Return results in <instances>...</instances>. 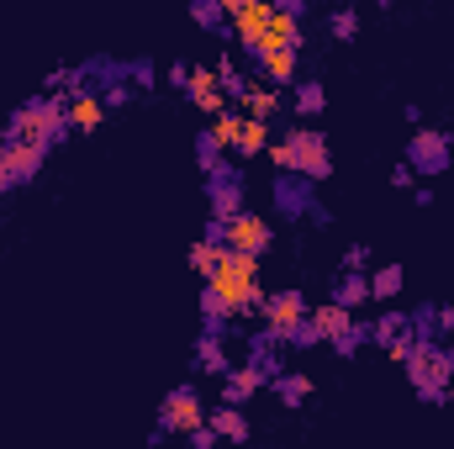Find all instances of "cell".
Listing matches in <instances>:
<instances>
[{
    "instance_id": "cell-9",
    "label": "cell",
    "mask_w": 454,
    "mask_h": 449,
    "mask_svg": "<svg viewBox=\"0 0 454 449\" xmlns=\"http://www.w3.org/2000/svg\"><path fill=\"white\" fill-rule=\"evenodd\" d=\"M223 243L232 248V254H254V259H264V254H270V243H275V227H270L264 212H248V207H243V212L227 223Z\"/></svg>"
},
{
    "instance_id": "cell-8",
    "label": "cell",
    "mask_w": 454,
    "mask_h": 449,
    "mask_svg": "<svg viewBox=\"0 0 454 449\" xmlns=\"http://www.w3.org/2000/svg\"><path fill=\"white\" fill-rule=\"evenodd\" d=\"M454 159V143L444 127H418L412 132V143H407V159L402 164H412V175H423V180H434V175H444Z\"/></svg>"
},
{
    "instance_id": "cell-23",
    "label": "cell",
    "mask_w": 454,
    "mask_h": 449,
    "mask_svg": "<svg viewBox=\"0 0 454 449\" xmlns=\"http://www.w3.org/2000/svg\"><path fill=\"white\" fill-rule=\"evenodd\" d=\"M207 429L217 434V439H227V445H248V418H243V407H217V413H207Z\"/></svg>"
},
{
    "instance_id": "cell-14",
    "label": "cell",
    "mask_w": 454,
    "mask_h": 449,
    "mask_svg": "<svg viewBox=\"0 0 454 449\" xmlns=\"http://www.w3.org/2000/svg\"><path fill=\"white\" fill-rule=\"evenodd\" d=\"M64 116H69V132H101V127H106V101H101V91H96V85L74 91V96L64 101Z\"/></svg>"
},
{
    "instance_id": "cell-15",
    "label": "cell",
    "mask_w": 454,
    "mask_h": 449,
    "mask_svg": "<svg viewBox=\"0 0 454 449\" xmlns=\"http://www.w3.org/2000/svg\"><path fill=\"white\" fill-rule=\"evenodd\" d=\"M264 48H291V53H301V48H307L301 5H275V16H270V32H264Z\"/></svg>"
},
{
    "instance_id": "cell-12",
    "label": "cell",
    "mask_w": 454,
    "mask_h": 449,
    "mask_svg": "<svg viewBox=\"0 0 454 449\" xmlns=\"http://www.w3.org/2000/svg\"><path fill=\"white\" fill-rule=\"evenodd\" d=\"M412 338H418V323H412L407 312H386V318H375V323H370V343H380V349L391 354V365H402V359H407Z\"/></svg>"
},
{
    "instance_id": "cell-2",
    "label": "cell",
    "mask_w": 454,
    "mask_h": 449,
    "mask_svg": "<svg viewBox=\"0 0 454 449\" xmlns=\"http://www.w3.org/2000/svg\"><path fill=\"white\" fill-rule=\"evenodd\" d=\"M64 138H74L69 116H64V101H48V96L16 106L11 122H5V143H27V148H43V154H53Z\"/></svg>"
},
{
    "instance_id": "cell-41",
    "label": "cell",
    "mask_w": 454,
    "mask_h": 449,
    "mask_svg": "<svg viewBox=\"0 0 454 449\" xmlns=\"http://www.w3.org/2000/svg\"><path fill=\"white\" fill-rule=\"evenodd\" d=\"M454 359V354H450ZM444 402H454V370H450V386H444Z\"/></svg>"
},
{
    "instance_id": "cell-21",
    "label": "cell",
    "mask_w": 454,
    "mask_h": 449,
    "mask_svg": "<svg viewBox=\"0 0 454 449\" xmlns=\"http://www.w3.org/2000/svg\"><path fill=\"white\" fill-rule=\"evenodd\" d=\"M364 280H370V302L391 307V302L402 296V286H407V270H402V264H375Z\"/></svg>"
},
{
    "instance_id": "cell-16",
    "label": "cell",
    "mask_w": 454,
    "mask_h": 449,
    "mask_svg": "<svg viewBox=\"0 0 454 449\" xmlns=\"http://www.w3.org/2000/svg\"><path fill=\"white\" fill-rule=\"evenodd\" d=\"M264 386H270V375H264L254 359H248V365H232L223 375V407H243V402H248L254 391H264Z\"/></svg>"
},
{
    "instance_id": "cell-28",
    "label": "cell",
    "mask_w": 454,
    "mask_h": 449,
    "mask_svg": "<svg viewBox=\"0 0 454 449\" xmlns=\"http://www.w3.org/2000/svg\"><path fill=\"white\" fill-rule=\"evenodd\" d=\"M212 69H217V85H223L227 101H238V96L248 91V80H243V69H238V59H232V53H223V59H217Z\"/></svg>"
},
{
    "instance_id": "cell-1",
    "label": "cell",
    "mask_w": 454,
    "mask_h": 449,
    "mask_svg": "<svg viewBox=\"0 0 454 449\" xmlns=\"http://www.w3.org/2000/svg\"><path fill=\"white\" fill-rule=\"evenodd\" d=\"M259 264H264V259H254V254H232V248H227L223 264H217V275L207 280V286L227 302L232 323H238V318H259V307H264V296H270Z\"/></svg>"
},
{
    "instance_id": "cell-3",
    "label": "cell",
    "mask_w": 454,
    "mask_h": 449,
    "mask_svg": "<svg viewBox=\"0 0 454 449\" xmlns=\"http://www.w3.org/2000/svg\"><path fill=\"white\" fill-rule=\"evenodd\" d=\"M402 370H407L418 402H444V386H450L454 359H450V349H444L439 338L418 334L412 338V349H407V359H402Z\"/></svg>"
},
{
    "instance_id": "cell-11",
    "label": "cell",
    "mask_w": 454,
    "mask_h": 449,
    "mask_svg": "<svg viewBox=\"0 0 454 449\" xmlns=\"http://www.w3.org/2000/svg\"><path fill=\"white\" fill-rule=\"evenodd\" d=\"M307 328H312V338H317V343H343L348 334H359L364 323H359L348 307H339V302H312Z\"/></svg>"
},
{
    "instance_id": "cell-20",
    "label": "cell",
    "mask_w": 454,
    "mask_h": 449,
    "mask_svg": "<svg viewBox=\"0 0 454 449\" xmlns=\"http://www.w3.org/2000/svg\"><path fill=\"white\" fill-rule=\"evenodd\" d=\"M238 138H243V112H223L217 122H207V132H201V143L207 148H217V154H238Z\"/></svg>"
},
{
    "instance_id": "cell-38",
    "label": "cell",
    "mask_w": 454,
    "mask_h": 449,
    "mask_svg": "<svg viewBox=\"0 0 454 449\" xmlns=\"http://www.w3.org/2000/svg\"><path fill=\"white\" fill-rule=\"evenodd\" d=\"M428 318H434L444 334H454V307H428Z\"/></svg>"
},
{
    "instance_id": "cell-43",
    "label": "cell",
    "mask_w": 454,
    "mask_h": 449,
    "mask_svg": "<svg viewBox=\"0 0 454 449\" xmlns=\"http://www.w3.org/2000/svg\"><path fill=\"white\" fill-rule=\"evenodd\" d=\"M450 354H454V349H450Z\"/></svg>"
},
{
    "instance_id": "cell-7",
    "label": "cell",
    "mask_w": 454,
    "mask_h": 449,
    "mask_svg": "<svg viewBox=\"0 0 454 449\" xmlns=\"http://www.w3.org/2000/svg\"><path fill=\"white\" fill-rule=\"evenodd\" d=\"M223 16H227V27H232V43L254 59L264 48V32H270L275 5L270 0H223Z\"/></svg>"
},
{
    "instance_id": "cell-39",
    "label": "cell",
    "mask_w": 454,
    "mask_h": 449,
    "mask_svg": "<svg viewBox=\"0 0 454 449\" xmlns=\"http://www.w3.org/2000/svg\"><path fill=\"white\" fill-rule=\"evenodd\" d=\"M217 445V434H212V429H201V434H191V439H185V449H212Z\"/></svg>"
},
{
    "instance_id": "cell-10",
    "label": "cell",
    "mask_w": 454,
    "mask_h": 449,
    "mask_svg": "<svg viewBox=\"0 0 454 449\" xmlns=\"http://www.w3.org/2000/svg\"><path fill=\"white\" fill-rule=\"evenodd\" d=\"M43 164H48V154H43V148H27V143H5V138H0V191L32 185Z\"/></svg>"
},
{
    "instance_id": "cell-35",
    "label": "cell",
    "mask_w": 454,
    "mask_h": 449,
    "mask_svg": "<svg viewBox=\"0 0 454 449\" xmlns=\"http://www.w3.org/2000/svg\"><path fill=\"white\" fill-rule=\"evenodd\" d=\"M101 101H106V112H112V106H127V101H132V85H121V80H116V85L101 91Z\"/></svg>"
},
{
    "instance_id": "cell-30",
    "label": "cell",
    "mask_w": 454,
    "mask_h": 449,
    "mask_svg": "<svg viewBox=\"0 0 454 449\" xmlns=\"http://www.w3.org/2000/svg\"><path fill=\"white\" fill-rule=\"evenodd\" d=\"M201 318H207V328H227V323H232V312H227V302L217 296V291H212V286L201 291Z\"/></svg>"
},
{
    "instance_id": "cell-34",
    "label": "cell",
    "mask_w": 454,
    "mask_h": 449,
    "mask_svg": "<svg viewBox=\"0 0 454 449\" xmlns=\"http://www.w3.org/2000/svg\"><path fill=\"white\" fill-rule=\"evenodd\" d=\"M191 16H196V27H212V32H217V27H227V16H223V0H201V5L191 11Z\"/></svg>"
},
{
    "instance_id": "cell-37",
    "label": "cell",
    "mask_w": 454,
    "mask_h": 449,
    "mask_svg": "<svg viewBox=\"0 0 454 449\" xmlns=\"http://www.w3.org/2000/svg\"><path fill=\"white\" fill-rule=\"evenodd\" d=\"M391 185H396V191H418V175H412V164H396V169H391Z\"/></svg>"
},
{
    "instance_id": "cell-6",
    "label": "cell",
    "mask_w": 454,
    "mask_h": 449,
    "mask_svg": "<svg viewBox=\"0 0 454 449\" xmlns=\"http://www.w3.org/2000/svg\"><path fill=\"white\" fill-rule=\"evenodd\" d=\"M286 143L296 154V180H307V185L333 180V148H328V132L323 127H291Z\"/></svg>"
},
{
    "instance_id": "cell-4",
    "label": "cell",
    "mask_w": 454,
    "mask_h": 449,
    "mask_svg": "<svg viewBox=\"0 0 454 449\" xmlns=\"http://www.w3.org/2000/svg\"><path fill=\"white\" fill-rule=\"evenodd\" d=\"M307 312H312L307 291H270V296H264V307H259V323H264L270 343L280 349V343H296L301 323H307Z\"/></svg>"
},
{
    "instance_id": "cell-24",
    "label": "cell",
    "mask_w": 454,
    "mask_h": 449,
    "mask_svg": "<svg viewBox=\"0 0 454 449\" xmlns=\"http://www.w3.org/2000/svg\"><path fill=\"white\" fill-rule=\"evenodd\" d=\"M223 254H227V243H217V238H196V243H191V270H196L201 280H212L217 264H223Z\"/></svg>"
},
{
    "instance_id": "cell-29",
    "label": "cell",
    "mask_w": 454,
    "mask_h": 449,
    "mask_svg": "<svg viewBox=\"0 0 454 449\" xmlns=\"http://www.w3.org/2000/svg\"><path fill=\"white\" fill-rule=\"evenodd\" d=\"M296 112L307 116V122H312V116H323V112H328V91H323L317 80H307V85H296Z\"/></svg>"
},
{
    "instance_id": "cell-13",
    "label": "cell",
    "mask_w": 454,
    "mask_h": 449,
    "mask_svg": "<svg viewBox=\"0 0 454 449\" xmlns=\"http://www.w3.org/2000/svg\"><path fill=\"white\" fill-rule=\"evenodd\" d=\"M185 96H191V106L207 116V122H217L223 112H232V101L223 96V85H217V69H212V64H191V91H185Z\"/></svg>"
},
{
    "instance_id": "cell-22",
    "label": "cell",
    "mask_w": 454,
    "mask_h": 449,
    "mask_svg": "<svg viewBox=\"0 0 454 449\" xmlns=\"http://www.w3.org/2000/svg\"><path fill=\"white\" fill-rule=\"evenodd\" d=\"M223 343H227L223 328H207V334H201V343H196V370H201V375H227V370H232Z\"/></svg>"
},
{
    "instance_id": "cell-19",
    "label": "cell",
    "mask_w": 454,
    "mask_h": 449,
    "mask_svg": "<svg viewBox=\"0 0 454 449\" xmlns=\"http://www.w3.org/2000/svg\"><path fill=\"white\" fill-rule=\"evenodd\" d=\"M243 212V185H238V175H217L212 180V227H223Z\"/></svg>"
},
{
    "instance_id": "cell-31",
    "label": "cell",
    "mask_w": 454,
    "mask_h": 449,
    "mask_svg": "<svg viewBox=\"0 0 454 449\" xmlns=\"http://www.w3.org/2000/svg\"><path fill=\"white\" fill-rule=\"evenodd\" d=\"M328 32H333L339 43H354V37H359V11H354V5L333 11V16H328Z\"/></svg>"
},
{
    "instance_id": "cell-18",
    "label": "cell",
    "mask_w": 454,
    "mask_h": 449,
    "mask_svg": "<svg viewBox=\"0 0 454 449\" xmlns=\"http://www.w3.org/2000/svg\"><path fill=\"white\" fill-rule=\"evenodd\" d=\"M286 106V96L275 91V85H264V80H254L238 101H232V112H243V116H254V122H270V116Z\"/></svg>"
},
{
    "instance_id": "cell-36",
    "label": "cell",
    "mask_w": 454,
    "mask_h": 449,
    "mask_svg": "<svg viewBox=\"0 0 454 449\" xmlns=\"http://www.w3.org/2000/svg\"><path fill=\"white\" fill-rule=\"evenodd\" d=\"M164 80H169L175 91H191V64H169V69H164Z\"/></svg>"
},
{
    "instance_id": "cell-42",
    "label": "cell",
    "mask_w": 454,
    "mask_h": 449,
    "mask_svg": "<svg viewBox=\"0 0 454 449\" xmlns=\"http://www.w3.org/2000/svg\"><path fill=\"white\" fill-rule=\"evenodd\" d=\"M0 196H5V191H0Z\"/></svg>"
},
{
    "instance_id": "cell-40",
    "label": "cell",
    "mask_w": 454,
    "mask_h": 449,
    "mask_svg": "<svg viewBox=\"0 0 454 449\" xmlns=\"http://www.w3.org/2000/svg\"><path fill=\"white\" fill-rule=\"evenodd\" d=\"M153 80H159V75H153L148 64H137V69H132V85H143V91H153Z\"/></svg>"
},
{
    "instance_id": "cell-27",
    "label": "cell",
    "mask_w": 454,
    "mask_h": 449,
    "mask_svg": "<svg viewBox=\"0 0 454 449\" xmlns=\"http://www.w3.org/2000/svg\"><path fill=\"white\" fill-rule=\"evenodd\" d=\"M275 397H280L286 407H301V402L312 397V375H301V370H286V375L275 381Z\"/></svg>"
},
{
    "instance_id": "cell-32",
    "label": "cell",
    "mask_w": 454,
    "mask_h": 449,
    "mask_svg": "<svg viewBox=\"0 0 454 449\" xmlns=\"http://www.w3.org/2000/svg\"><path fill=\"white\" fill-rule=\"evenodd\" d=\"M264 154H270V164H275V169H280V175H286V180H291V175H296V154H291V143H286V138H280V143H270V148H264Z\"/></svg>"
},
{
    "instance_id": "cell-26",
    "label": "cell",
    "mask_w": 454,
    "mask_h": 449,
    "mask_svg": "<svg viewBox=\"0 0 454 449\" xmlns=\"http://www.w3.org/2000/svg\"><path fill=\"white\" fill-rule=\"evenodd\" d=\"M270 148V122H254L243 116V138H238V159H259Z\"/></svg>"
},
{
    "instance_id": "cell-5",
    "label": "cell",
    "mask_w": 454,
    "mask_h": 449,
    "mask_svg": "<svg viewBox=\"0 0 454 449\" xmlns=\"http://www.w3.org/2000/svg\"><path fill=\"white\" fill-rule=\"evenodd\" d=\"M201 429H207L201 391H196V386H175V391L164 397V407H159V429L148 434V445H159L164 434H180V439H191V434H201Z\"/></svg>"
},
{
    "instance_id": "cell-25",
    "label": "cell",
    "mask_w": 454,
    "mask_h": 449,
    "mask_svg": "<svg viewBox=\"0 0 454 449\" xmlns=\"http://www.w3.org/2000/svg\"><path fill=\"white\" fill-rule=\"evenodd\" d=\"M328 302H339V307H348V312L370 307V280H364V275H339V286H333Z\"/></svg>"
},
{
    "instance_id": "cell-33",
    "label": "cell",
    "mask_w": 454,
    "mask_h": 449,
    "mask_svg": "<svg viewBox=\"0 0 454 449\" xmlns=\"http://www.w3.org/2000/svg\"><path fill=\"white\" fill-rule=\"evenodd\" d=\"M375 264H370V248L364 243H354V248H343V275H370Z\"/></svg>"
},
{
    "instance_id": "cell-17",
    "label": "cell",
    "mask_w": 454,
    "mask_h": 449,
    "mask_svg": "<svg viewBox=\"0 0 454 449\" xmlns=\"http://www.w3.org/2000/svg\"><path fill=\"white\" fill-rule=\"evenodd\" d=\"M254 64L264 69V85H296V75H301V53H291V48H259L254 53Z\"/></svg>"
}]
</instances>
